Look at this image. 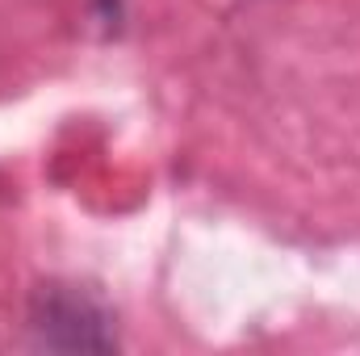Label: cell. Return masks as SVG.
Segmentation results:
<instances>
[{
	"instance_id": "obj_1",
	"label": "cell",
	"mask_w": 360,
	"mask_h": 356,
	"mask_svg": "<svg viewBox=\"0 0 360 356\" xmlns=\"http://www.w3.org/2000/svg\"><path fill=\"white\" fill-rule=\"evenodd\" d=\"M25 327L46 352H117L113 310L76 281H42L30 293Z\"/></svg>"
},
{
	"instance_id": "obj_2",
	"label": "cell",
	"mask_w": 360,
	"mask_h": 356,
	"mask_svg": "<svg viewBox=\"0 0 360 356\" xmlns=\"http://www.w3.org/2000/svg\"><path fill=\"white\" fill-rule=\"evenodd\" d=\"M92 17L105 30V38H117L126 21V0H92Z\"/></svg>"
}]
</instances>
